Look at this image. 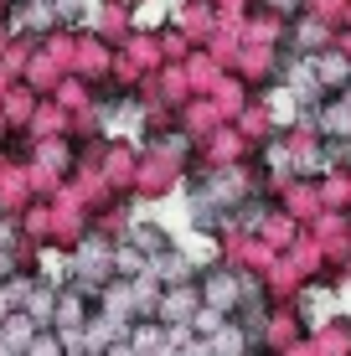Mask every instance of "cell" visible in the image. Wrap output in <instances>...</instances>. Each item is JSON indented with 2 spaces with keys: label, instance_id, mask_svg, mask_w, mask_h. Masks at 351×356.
<instances>
[{
  "label": "cell",
  "instance_id": "5b68a950",
  "mask_svg": "<svg viewBox=\"0 0 351 356\" xmlns=\"http://www.w3.org/2000/svg\"><path fill=\"white\" fill-rule=\"evenodd\" d=\"M207 346H212V356H243L248 351V336H243V330H238V325H217L212 330V336H207Z\"/></svg>",
  "mask_w": 351,
  "mask_h": 356
},
{
  "label": "cell",
  "instance_id": "8992f818",
  "mask_svg": "<svg viewBox=\"0 0 351 356\" xmlns=\"http://www.w3.org/2000/svg\"><path fill=\"white\" fill-rule=\"evenodd\" d=\"M320 72H316V78L325 83V88H346V83H351V63H346V57H320V63H316Z\"/></svg>",
  "mask_w": 351,
  "mask_h": 356
},
{
  "label": "cell",
  "instance_id": "6da1fadb",
  "mask_svg": "<svg viewBox=\"0 0 351 356\" xmlns=\"http://www.w3.org/2000/svg\"><path fill=\"white\" fill-rule=\"evenodd\" d=\"M72 274H78L83 284L99 289L104 279L114 274V243H104V238H83L78 248H72Z\"/></svg>",
  "mask_w": 351,
  "mask_h": 356
},
{
  "label": "cell",
  "instance_id": "7a4b0ae2",
  "mask_svg": "<svg viewBox=\"0 0 351 356\" xmlns=\"http://www.w3.org/2000/svg\"><path fill=\"white\" fill-rule=\"evenodd\" d=\"M155 321H165V325H186V321H197V284H171V289H161V300H155Z\"/></svg>",
  "mask_w": 351,
  "mask_h": 356
},
{
  "label": "cell",
  "instance_id": "277c9868",
  "mask_svg": "<svg viewBox=\"0 0 351 356\" xmlns=\"http://www.w3.org/2000/svg\"><path fill=\"white\" fill-rule=\"evenodd\" d=\"M202 300H207V310L227 315V310H238V300H243V284L217 268V274H207V284H202Z\"/></svg>",
  "mask_w": 351,
  "mask_h": 356
},
{
  "label": "cell",
  "instance_id": "52a82bcc",
  "mask_svg": "<svg viewBox=\"0 0 351 356\" xmlns=\"http://www.w3.org/2000/svg\"><path fill=\"white\" fill-rule=\"evenodd\" d=\"M145 264H150V259H145L140 248H114V274H124V279H140V274H145Z\"/></svg>",
  "mask_w": 351,
  "mask_h": 356
},
{
  "label": "cell",
  "instance_id": "3957f363",
  "mask_svg": "<svg viewBox=\"0 0 351 356\" xmlns=\"http://www.w3.org/2000/svg\"><path fill=\"white\" fill-rule=\"evenodd\" d=\"M145 274H150L161 289H171V284H191V259H186V253H176V248H161V253H150Z\"/></svg>",
  "mask_w": 351,
  "mask_h": 356
},
{
  "label": "cell",
  "instance_id": "ba28073f",
  "mask_svg": "<svg viewBox=\"0 0 351 356\" xmlns=\"http://www.w3.org/2000/svg\"><path fill=\"white\" fill-rule=\"evenodd\" d=\"M269 6H279V10H295V6H300V0H269Z\"/></svg>",
  "mask_w": 351,
  "mask_h": 356
}]
</instances>
